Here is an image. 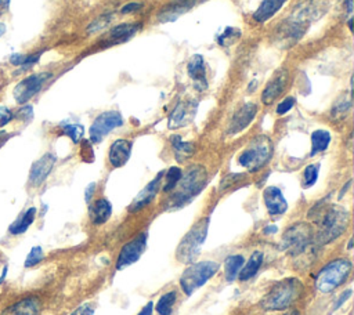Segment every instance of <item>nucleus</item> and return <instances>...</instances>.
<instances>
[{
  "mask_svg": "<svg viewBox=\"0 0 354 315\" xmlns=\"http://www.w3.org/2000/svg\"><path fill=\"white\" fill-rule=\"evenodd\" d=\"M288 82H289V72L283 68L277 70L261 93V102L266 105L272 104L283 93L285 87L288 86Z\"/></svg>",
  "mask_w": 354,
  "mask_h": 315,
  "instance_id": "14",
  "label": "nucleus"
},
{
  "mask_svg": "<svg viewBox=\"0 0 354 315\" xmlns=\"http://www.w3.org/2000/svg\"><path fill=\"white\" fill-rule=\"evenodd\" d=\"M94 188H95V184H90V185H88V188L86 189V202H87V203L90 202V199H91V196H93Z\"/></svg>",
  "mask_w": 354,
  "mask_h": 315,
  "instance_id": "46",
  "label": "nucleus"
},
{
  "mask_svg": "<svg viewBox=\"0 0 354 315\" xmlns=\"http://www.w3.org/2000/svg\"><path fill=\"white\" fill-rule=\"evenodd\" d=\"M330 133L328 130H315L311 134V156L324 152L330 144Z\"/></svg>",
  "mask_w": 354,
  "mask_h": 315,
  "instance_id": "29",
  "label": "nucleus"
},
{
  "mask_svg": "<svg viewBox=\"0 0 354 315\" xmlns=\"http://www.w3.org/2000/svg\"><path fill=\"white\" fill-rule=\"evenodd\" d=\"M140 29L138 23H120L111 29L109 39L113 41H126L134 36Z\"/></svg>",
  "mask_w": 354,
  "mask_h": 315,
  "instance_id": "28",
  "label": "nucleus"
},
{
  "mask_svg": "<svg viewBox=\"0 0 354 315\" xmlns=\"http://www.w3.org/2000/svg\"><path fill=\"white\" fill-rule=\"evenodd\" d=\"M62 130H64V133H65L68 137L72 138V141H73L75 144H77V142L82 140L83 133H84V130H83V127H82L80 124H66V126L62 127Z\"/></svg>",
  "mask_w": 354,
  "mask_h": 315,
  "instance_id": "35",
  "label": "nucleus"
},
{
  "mask_svg": "<svg viewBox=\"0 0 354 315\" xmlns=\"http://www.w3.org/2000/svg\"><path fill=\"white\" fill-rule=\"evenodd\" d=\"M196 102L195 101H181L178 102L169 116V128H180L187 126L195 116Z\"/></svg>",
  "mask_w": 354,
  "mask_h": 315,
  "instance_id": "15",
  "label": "nucleus"
},
{
  "mask_svg": "<svg viewBox=\"0 0 354 315\" xmlns=\"http://www.w3.org/2000/svg\"><path fill=\"white\" fill-rule=\"evenodd\" d=\"M195 4V0H176L171 1L170 4H167L159 14V19L162 22H169V21H174L176 18H178L181 14H184L185 11H188L192 6Z\"/></svg>",
  "mask_w": 354,
  "mask_h": 315,
  "instance_id": "22",
  "label": "nucleus"
},
{
  "mask_svg": "<svg viewBox=\"0 0 354 315\" xmlns=\"http://www.w3.org/2000/svg\"><path fill=\"white\" fill-rule=\"evenodd\" d=\"M39 311H40L39 301L33 297H28L7 307L1 312V315H37Z\"/></svg>",
  "mask_w": 354,
  "mask_h": 315,
  "instance_id": "21",
  "label": "nucleus"
},
{
  "mask_svg": "<svg viewBox=\"0 0 354 315\" xmlns=\"http://www.w3.org/2000/svg\"><path fill=\"white\" fill-rule=\"evenodd\" d=\"M285 3L286 0H263L257 10L253 12V18L257 22H266L274 17Z\"/></svg>",
  "mask_w": 354,
  "mask_h": 315,
  "instance_id": "24",
  "label": "nucleus"
},
{
  "mask_svg": "<svg viewBox=\"0 0 354 315\" xmlns=\"http://www.w3.org/2000/svg\"><path fill=\"white\" fill-rule=\"evenodd\" d=\"M293 105H295V98L293 97H286L277 105V113L278 115H285L293 108Z\"/></svg>",
  "mask_w": 354,
  "mask_h": 315,
  "instance_id": "39",
  "label": "nucleus"
},
{
  "mask_svg": "<svg viewBox=\"0 0 354 315\" xmlns=\"http://www.w3.org/2000/svg\"><path fill=\"white\" fill-rule=\"evenodd\" d=\"M245 262L243 256L241 254H232L228 256L224 261V275L227 282H234L238 278V274Z\"/></svg>",
  "mask_w": 354,
  "mask_h": 315,
  "instance_id": "27",
  "label": "nucleus"
},
{
  "mask_svg": "<svg viewBox=\"0 0 354 315\" xmlns=\"http://www.w3.org/2000/svg\"><path fill=\"white\" fill-rule=\"evenodd\" d=\"M162 178H163V173H159L151 182H148L147 187H144V189H141L140 193L133 199V202L129 206V211H138L142 207L148 206L155 199L162 185Z\"/></svg>",
  "mask_w": 354,
  "mask_h": 315,
  "instance_id": "17",
  "label": "nucleus"
},
{
  "mask_svg": "<svg viewBox=\"0 0 354 315\" xmlns=\"http://www.w3.org/2000/svg\"><path fill=\"white\" fill-rule=\"evenodd\" d=\"M350 296H351V290H350V289H348V290H346V292H344V293H343V294H340V297H339V300H337V301H336V305H335V309H336V308H339V307H340V305H342V304H343V303H346V300H347V298H348V297H350Z\"/></svg>",
  "mask_w": 354,
  "mask_h": 315,
  "instance_id": "45",
  "label": "nucleus"
},
{
  "mask_svg": "<svg viewBox=\"0 0 354 315\" xmlns=\"http://www.w3.org/2000/svg\"><path fill=\"white\" fill-rule=\"evenodd\" d=\"M314 239V231L311 225L306 222H299L289 227L281 239V249L290 256H297L310 247Z\"/></svg>",
  "mask_w": 354,
  "mask_h": 315,
  "instance_id": "8",
  "label": "nucleus"
},
{
  "mask_svg": "<svg viewBox=\"0 0 354 315\" xmlns=\"http://www.w3.org/2000/svg\"><path fill=\"white\" fill-rule=\"evenodd\" d=\"M123 124V117L118 111H106L100 113L91 127H90V140L93 142H100L108 133L113 128L120 127Z\"/></svg>",
  "mask_w": 354,
  "mask_h": 315,
  "instance_id": "11",
  "label": "nucleus"
},
{
  "mask_svg": "<svg viewBox=\"0 0 354 315\" xmlns=\"http://www.w3.org/2000/svg\"><path fill=\"white\" fill-rule=\"evenodd\" d=\"M4 32H6V25L0 22V37L3 36V33H4Z\"/></svg>",
  "mask_w": 354,
  "mask_h": 315,
  "instance_id": "50",
  "label": "nucleus"
},
{
  "mask_svg": "<svg viewBox=\"0 0 354 315\" xmlns=\"http://www.w3.org/2000/svg\"><path fill=\"white\" fill-rule=\"evenodd\" d=\"M35 216H36V209H35V207L28 209V210L22 214V217H21L19 220H17L14 224H11L10 232L14 233V235L25 232V231L29 228V225L33 222Z\"/></svg>",
  "mask_w": 354,
  "mask_h": 315,
  "instance_id": "31",
  "label": "nucleus"
},
{
  "mask_svg": "<svg viewBox=\"0 0 354 315\" xmlns=\"http://www.w3.org/2000/svg\"><path fill=\"white\" fill-rule=\"evenodd\" d=\"M95 311V305L93 303H84L79 305L71 315H93Z\"/></svg>",
  "mask_w": 354,
  "mask_h": 315,
  "instance_id": "40",
  "label": "nucleus"
},
{
  "mask_svg": "<svg viewBox=\"0 0 354 315\" xmlns=\"http://www.w3.org/2000/svg\"><path fill=\"white\" fill-rule=\"evenodd\" d=\"M181 174H183V171H181V169L180 167H177V166H173V167H170L166 173H165V181H163V191L165 192H171L174 188H176V185H177V182L180 181V178H181Z\"/></svg>",
  "mask_w": 354,
  "mask_h": 315,
  "instance_id": "32",
  "label": "nucleus"
},
{
  "mask_svg": "<svg viewBox=\"0 0 354 315\" xmlns=\"http://www.w3.org/2000/svg\"><path fill=\"white\" fill-rule=\"evenodd\" d=\"M43 249L40 246H35L32 247V250L29 251V254L26 256V260H25V267H33L36 265L37 262H40L43 260Z\"/></svg>",
  "mask_w": 354,
  "mask_h": 315,
  "instance_id": "36",
  "label": "nucleus"
},
{
  "mask_svg": "<svg viewBox=\"0 0 354 315\" xmlns=\"http://www.w3.org/2000/svg\"><path fill=\"white\" fill-rule=\"evenodd\" d=\"M351 261L348 258H335L324 265L315 276V289L321 293H330L342 286L351 274Z\"/></svg>",
  "mask_w": 354,
  "mask_h": 315,
  "instance_id": "4",
  "label": "nucleus"
},
{
  "mask_svg": "<svg viewBox=\"0 0 354 315\" xmlns=\"http://www.w3.org/2000/svg\"><path fill=\"white\" fill-rule=\"evenodd\" d=\"M220 265L213 260L196 261L189 264L180 278V286L187 296H191L195 290L202 287L209 279H212Z\"/></svg>",
  "mask_w": 354,
  "mask_h": 315,
  "instance_id": "6",
  "label": "nucleus"
},
{
  "mask_svg": "<svg viewBox=\"0 0 354 315\" xmlns=\"http://www.w3.org/2000/svg\"><path fill=\"white\" fill-rule=\"evenodd\" d=\"M55 164V156L53 153H44L39 160H36L29 173V182L35 187L40 185L51 173Z\"/></svg>",
  "mask_w": 354,
  "mask_h": 315,
  "instance_id": "18",
  "label": "nucleus"
},
{
  "mask_svg": "<svg viewBox=\"0 0 354 315\" xmlns=\"http://www.w3.org/2000/svg\"><path fill=\"white\" fill-rule=\"evenodd\" d=\"M177 301V292L176 290H170V292H166L165 294H162L156 303V312L159 315H170L173 308H174V304Z\"/></svg>",
  "mask_w": 354,
  "mask_h": 315,
  "instance_id": "30",
  "label": "nucleus"
},
{
  "mask_svg": "<svg viewBox=\"0 0 354 315\" xmlns=\"http://www.w3.org/2000/svg\"><path fill=\"white\" fill-rule=\"evenodd\" d=\"M112 214V204L108 199L100 198L90 206V218L93 224L101 225L109 220Z\"/></svg>",
  "mask_w": 354,
  "mask_h": 315,
  "instance_id": "23",
  "label": "nucleus"
},
{
  "mask_svg": "<svg viewBox=\"0 0 354 315\" xmlns=\"http://www.w3.org/2000/svg\"><path fill=\"white\" fill-rule=\"evenodd\" d=\"M12 112L7 106H0V127L6 126L12 119Z\"/></svg>",
  "mask_w": 354,
  "mask_h": 315,
  "instance_id": "41",
  "label": "nucleus"
},
{
  "mask_svg": "<svg viewBox=\"0 0 354 315\" xmlns=\"http://www.w3.org/2000/svg\"><path fill=\"white\" fill-rule=\"evenodd\" d=\"M326 8H328L326 0H301L293 8L290 21L297 22L307 28V25L311 21L322 17Z\"/></svg>",
  "mask_w": 354,
  "mask_h": 315,
  "instance_id": "9",
  "label": "nucleus"
},
{
  "mask_svg": "<svg viewBox=\"0 0 354 315\" xmlns=\"http://www.w3.org/2000/svg\"><path fill=\"white\" fill-rule=\"evenodd\" d=\"M350 105H351V104H350V99H346V101L343 99V102H342L340 105H335V106H333L332 112H333L335 115L339 112V116H342V115H344V113L350 109Z\"/></svg>",
  "mask_w": 354,
  "mask_h": 315,
  "instance_id": "42",
  "label": "nucleus"
},
{
  "mask_svg": "<svg viewBox=\"0 0 354 315\" xmlns=\"http://www.w3.org/2000/svg\"><path fill=\"white\" fill-rule=\"evenodd\" d=\"M242 180H245V174H238V173H235V174H228V175H225V177L223 178V181L220 182V189H227V188H230L231 185H234V184H236V182H241Z\"/></svg>",
  "mask_w": 354,
  "mask_h": 315,
  "instance_id": "37",
  "label": "nucleus"
},
{
  "mask_svg": "<svg viewBox=\"0 0 354 315\" xmlns=\"http://www.w3.org/2000/svg\"><path fill=\"white\" fill-rule=\"evenodd\" d=\"M318 173H319V163L308 164L303 171V187L304 188L313 187L318 180Z\"/></svg>",
  "mask_w": 354,
  "mask_h": 315,
  "instance_id": "34",
  "label": "nucleus"
},
{
  "mask_svg": "<svg viewBox=\"0 0 354 315\" xmlns=\"http://www.w3.org/2000/svg\"><path fill=\"white\" fill-rule=\"evenodd\" d=\"M346 6H347L348 14H351L353 12V0H346Z\"/></svg>",
  "mask_w": 354,
  "mask_h": 315,
  "instance_id": "49",
  "label": "nucleus"
},
{
  "mask_svg": "<svg viewBox=\"0 0 354 315\" xmlns=\"http://www.w3.org/2000/svg\"><path fill=\"white\" fill-rule=\"evenodd\" d=\"M1 135H3V133H0V137H1Z\"/></svg>",
  "mask_w": 354,
  "mask_h": 315,
  "instance_id": "52",
  "label": "nucleus"
},
{
  "mask_svg": "<svg viewBox=\"0 0 354 315\" xmlns=\"http://www.w3.org/2000/svg\"><path fill=\"white\" fill-rule=\"evenodd\" d=\"M8 1H10V0H0V15L7 11V8H8Z\"/></svg>",
  "mask_w": 354,
  "mask_h": 315,
  "instance_id": "47",
  "label": "nucleus"
},
{
  "mask_svg": "<svg viewBox=\"0 0 354 315\" xmlns=\"http://www.w3.org/2000/svg\"><path fill=\"white\" fill-rule=\"evenodd\" d=\"M272 155V142L267 135H259L239 153L238 163L249 171H257L270 160Z\"/></svg>",
  "mask_w": 354,
  "mask_h": 315,
  "instance_id": "7",
  "label": "nucleus"
},
{
  "mask_svg": "<svg viewBox=\"0 0 354 315\" xmlns=\"http://www.w3.org/2000/svg\"><path fill=\"white\" fill-rule=\"evenodd\" d=\"M239 37H241V30L236 29V28H231V26H230V28H225V29L218 35L217 43H218L220 46L227 47V46L234 44Z\"/></svg>",
  "mask_w": 354,
  "mask_h": 315,
  "instance_id": "33",
  "label": "nucleus"
},
{
  "mask_svg": "<svg viewBox=\"0 0 354 315\" xmlns=\"http://www.w3.org/2000/svg\"><path fill=\"white\" fill-rule=\"evenodd\" d=\"M170 142H171V148L174 152V156L178 162H184L185 159H188L194 151H195V145L192 142L188 141H183L180 135H171L170 137Z\"/></svg>",
  "mask_w": 354,
  "mask_h": 315,
  "instance_id": "26",
  "label": "nucleus"
},
{
  "mask_svg": "<svg viewBox=\"0 0 354 315\" xmlns=\"http://www.w3.org/2000/svg\"><path fill=\"white\" fill-rule=\"evenodd\" d=\"M285 315H297L296 312H289V314H285Z\"/></svg>",
  "mask_w": 354,
  "mask_h": 315,
  "instance_id": "51",
  "label": "nucleus"
},
{
  "mask_svg": "<svg viewBox=\"0 0 354 315\" xmlns=\"http://www.w3.org/2000/svg\"><path fill=\"white\" fill-rule=\"evenodd\" d=\"M308 218L317 225L314 239L319 245H326L339 238L348 227L350 213L347 209L333 203H317L310 211Z\"/></svg>",
  "mask_w": 354,
  "mask_h": 315,
  "instance_id": "1",
  "label": "nucleus"
},
{
  "mask_svg": "<svg viewBox=\"0 0 354 315\" xmlns=\"http://www.w3.org/2000/svg\"><path fill=\"white\" fill-rule=\"evenodd\" d=\"M187 72L188 76L192 79L195 88L199 91L206 90L207 87V80H206V66L203 57L199 54H195L189 58L188 65H187Z\"/></svg>",
  "mask_w": 354,
  "mask_h": 315,
  "instance_id": "19",
  "label": "nucleus"
},
{
  "mask_svg": "<svg viewBox=\"0 0 354 315\" xmlns=\"http://www.w3.org/2000/svg\"><path fill=\"white\" fill-rule=\"evenodd\" d=\"M207 228H209V218H202L196 224L192 225V228L184 235V238L180 240L177 250H176V257L180 262H192L198 254L201 253V247L206 240L207 235Z\"/></svg>",
  "mask_w": 354,
  "mask_h": 315,
  "instance_id": "5",
  "label": "nucleus"
},
{
  "mask_svg": "<svg viewBox=\"0 0 354 315\" xmlns=\"http://www.w3.org/2000/svg\"><path fill=\"white\" fill-rule=\"evenodd\" d=\"M152 312H153V303L149 301V303H147V304L141 308V311L138 312V315H152Z\"/></svg>",
  "mask_w": 354,
  "mask_h": 315,
  "instance_id": "44",
  "label": "nucleus"
},
{
  "mask_svg": "<svg viewBox=\"0 0 354 315\" xmlns=\"http://www.w3.org/2000/svg\"><path fill=\"white\" fill-rule=\"evenodd\" d=\"M206 180H207V173L203 166L201 164L189 166L187 171L181 174V178L174 188L176 191L170 196V200L167 203L169 207L177 209L188 203L205 188Z\"/></svg>",
  "mask_w": 354,
  "mask_h": 315,
  "instance_id": "2",
  "label": "nucleus"
},
{
  "mask_svg": "<svg viewBox=\"0 0 354 315\" xmlns=\"http://www.w3.org/2000/svg\"><path fill=\"white\" fill-rule=\"evenodd\" d=\"M145 247H147V232H141L134 239L124 243L116 258V269L120 271L134 264L136 261H138V258L145 251Z\"/></svg>",
  "mask_w": 354,
  "mask_h": 315,
  "instance_id": "10",
  "label": "nucleus"
},
{
  "mask_svg": "<svg viewBox=\"0 0 354 315\" xmlns=\"http://www.w3.org/2000/svg\"><path fill=\"white\" fill-rule=\"evenodd\" d=\"M48 77H50V73H36L21 80L14 88L15 101L18 104L28 102L33 95H36L41 90L43 84Z\"/></svg>",
  "mask_w": 354,
  "mask_h": 315,
  "instance_id": "12",
  "label": "nucleus"
},
{
  "mask_svg": "<svg viewBox=\"0 0 354 315\" xmlns=\"http://www.w3.org/2000/svg\"><path fill=\"white\" fill-rule=\"evenodd\" d=\"M303 293V283L297 278H288L277 282L260 300L266 311H283L289 308Z\"/></svg>",
  "mask_w": 354,
  "mask_h": 315,
  "instance_id": "3",
  "label": "nucleus"
},
{
  "mask_svg": "<svg viewBox=\"0 0 354 315\" xmlns=\"http://www.w3.org/2000/svg\"><path fill=\"white\" fill-rule=\"evenodd\" d=\"M111 18H112V15H111V14H105V15H102V17L97 18V19H95V21H93V23L87 28V30L93 33V32H97V30L102 29L104 26H106V25L109 23Z\"/></svg>",
  "mask_w": 354,
  "mask_h": 315,
  "instance_id": "38",
  "label": "nucleus"
},
{
  "mask_svg": "<svg viewBox=\"0 0 354 315\" xmlns=\"http://www.w3.org/2000/svg\"><path fill=\"white\" fill-rule=\"evenodd\" d=\"M131 141L129 140H123V138H119L116 141L112 142V145L109 146V153H108V159H109V163L113 166V167H122L127 163L129 158H130V153H131Z\"/></svg>",
  "mask_w": 354,
  "mask_h": 315,
  "instance_id": "20",
  "label": "nucleus"
},
{
  "mask_svg": "<svg viewBox=\"0 0 354 315\" xmlns=\"http://www.w3.org/2000/svg\"><path fill=\"white\" fill-rule=\"evenodd\" d=\"M277 231H278V228H277L275 225H268V227L264 228V232H266V233H274V232H277Z\"/></svg>",
  "mask_w": 354,
  "mask_h": 315,
  "instance_id": "48",
  "label": "nucleus"
},
{
  "mask_svg": "<svg viewBox=\"0 0 354 315\" xmlns=\"http://www.w3.org/2000/svg\"><path fill=\"white\" fill-rule=\"evenodd\" d=\"M257 105L253 102H248L245 105H242L231 117L230 124L227 127V133L228 134H238L242 130H245L256 117L257 115Z\"/></svg>",
  "mask_w": 354,
  "mask_h": 315,
  "instance_id": "13",
  "label": "nucleus"
},
{
  "mask_svg": "<svg viewBox=\"0 0 354 315\" xmlns=\"http://www.w3.org/2000/svg\"><path fill=\"white\" fill-rule=\"evenodd\" d=\"M263 200L270 216L278 217L288 210V202L278 187H267L263 192Z\"/></svg>",
  "mask_w": 354,
  "mask_h": 315,
  "instance_id": "16",
  "label": "nucleus"
},
{
  "mask_svg": "<svg viewBox=\"0 0 354 315\" xmlns=\"http://www.w3.org/2000/svg\"><path fill=\"white\" fill-rule=\"evenodd\" d=\"M263 260H264V256H263L261 251L256 250L254 253H252L249 260L246 261V264L242 265V268L238 274V279L242 280V282H246L250 278H253L257 274V271L260 269V267L263 264Z\"/></svg>",
  "mask_w": 354,
  "mask_h": 315,
  "instance_id": "25",
  "label": "nucleus"
},
{
  "mask_svg": "<svg viewBox=\"0 0 354 315\" xmlns=\"http://www.w3.org/2000/svg\"><path fill=\"white\" fill-rule=\"evenodd\" d=\"M140 7H141V4H140V3H129V4L123 6L120 11H122V14H129V12L137 11Z\"/></svg>",
  "mask_w": 354,
  "mask_h": 315,
  "instance_id": "43",
  "label": "nucleus"
}]
</instances>
